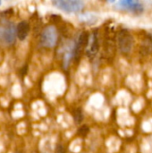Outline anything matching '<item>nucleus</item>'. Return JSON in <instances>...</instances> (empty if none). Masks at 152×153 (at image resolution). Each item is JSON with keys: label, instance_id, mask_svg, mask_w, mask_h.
Wrapping results in <instances>:
<instances>
[{"label": "nucleus", "instance_id": "f257e3e1", "mask_svg": "<svg viewBox=\"0 0 152 153\" xmlns=\"http://www.w3.org/2000/svg\"><path fill=\"white\" fill-rule=\"evenodd\" d=\"M17 39L16 25L10 21L0 22V43L4 46H12Z\"/></svg>", "mask_w": 152, "mask_h": 153}, {"label": "nucleus", "instance_id": "f03ea898", "mask_svg": "<svg viewBox=\"0 0 152 153\" xmlns=\"http://www.w3.org/2000/svg\"><path fill=\"white\" fill-rule=\"evenodd\" d=\"M116 44L123 54H128L132 51L134 45L133 36L128 30L122 29L116 35Z\"/></svg>", "mask_w": 152, "mask_h": 153}, {"label": "nucleus", "instance_id": "7ed1b4c3", "mask_svg": "<svg viewBox=\"0 0 152 153\" xmlns=\"http://www.w3.org/2000/svg\"><path fill=\"white\" fill-rule=\"evenodd\" d=\"M57 39L58 32L56 28L53 25H49L42 30L39 38V44L42 48H52L56 45Z\"/></svg>", "mask_w": 152, "mask_h": 153}, {"label": "nucleus", "instance_id": "20e7f679", "mask_svg": "<svg viewBox=\"0 0 152 153\" xmlns=\"http://www.w3.org/2000/svg\"><path fill=\"white\" fill-rule=\"evenodd\" d=\"M52 4L65 13H78L84 8V2L80 0H56Z\"/></svg>", "mask_w": 152, "mask_h": 153}, {"label": "nucleus", "instance_id": "39448f33", "mask_svg": "<svg viewBox=\"0 0 152 153\" xmlns=\"http://www.w3.org/2000/svg\"><path fill=\"white\" fill-rule=\"evenodd\" d=\"M89 36L90 34L87 31H82L73 42V58L75 60H78L82 55V52L85 50L89 40Z\"/></svg>", "mask_w": 152, "mask_h": 153}, {"label": "nucleus", "instance_id": "423d86ee", "mask_svg": "<svg viewBox=\"0 0 152 153\" xmlns=\"http://www.w3.org/2000/svg\"><path fill=\"white\" fill-rule=\"evenodd\" d=\"M99 34H98V31L95 30L89 36V40L85 48V52H86V55L90 58H92L97 55V53L99 52Z\"/></svg>", "mask_w": 152, "mask_h": 153}, {"label": "nucleus", "instance_id": "0eeeda50", "mask_svg": "<svg viewBox=\"0 0 152 153\" xmlns=\"http://www.w3.org/2000/svg\"><path fill=\"white\" fill-rule=\"evenodd\" d=\"M117 6L120 9L132 12L134 13H142L144 12V5L139 1L133 0H122L117 3Z\"/></svg>", "mask_w": 152, "mask_h": 153}, {"label": "nucleus", "instance_id": "6e6552de", "mask_svg": "<svg viewBox=\"0 0 152 153\" xmlns=\"http://www.w3.org/2000/svg\"><path fill=\"white\" fill-rule=\"evenodd\" d=\"M140 53L142 56H148L152 53V35L143 36L140 44Z\"/></svg>", "mask_w": 152, "mask_h": 153}, {"label": "nucleus", "instance_id": "1a4fd4ad", "mask_svg": "<svg viewBox=\"0 0 152 153\" xmlns=\"http://www.w3.org/2000/svg\"><path fill=\"white\" fill-rule=\"evenodd\" d=\"M30 24L26 21H22L16 25V31H17V38L23 41L24 39H27L29 33H30Z\"/></svg>", "mask_w": 152, "mask_h": 153}, {"label": "nucleus", "instance_id": "9d476101", "mask_svg": "<svg viewBox=\"0 0 152 153\" xmlns=\"http://www.w3.org/2000/svg\"><path fill=\"white\" fill-rule=\"evenodd\" d=\"M80 19L83 22H86L88 24H93L98 20V17L95 16L94 14H91V13H83V14L80 15Z\"/></svg>", "mask_w": 152, "mask_h": 153}, {"label": "nucleus", "instance_id": "9b49d317", "mask_svg": "<svg viewBox=\"0 0 152 153\" xmlns=\"http://www.w3.org/2000/svg\"><path fill=\"white\" fill-rule=\"evenodd\" d=\"M73 118L76 124H80L82 122L83 120V114L81 108H77L76 110H74L73 112Z\"/></svg>", "mask_w": 152, "mask_h": 153}, {"label": "nucleus", "instance_id": "f8f14e48", "mask_svg": "<svg viewBox=\"0 0 152 153\" xmlns=\"http://www.w3.org/2000/svg\"><path fill=\"white\" fill-rule=\"evenodd\" d=\"M89 132H90V128H89V126H86V125H82V126H80V128L78 129V134L80 135V136H82V137H85V136H87V134H89Z\"/></svg>", "mask_w": 152, "mask_h": 153}, {"label": "nucleus", "instance_id": "ddd939ff", "mask_svg": "<svg viewBox=\"0 0 152 153\" xmlns=\"http://www.w3.org/2000/svg\"><path fill=\"white\" fill-rule=\"evenodd\" d=\"M56 153H65V150L64 148L63 145L59 144L56 146Z\"/></svg>", "mask_w": 152, "mask_h": 153}, {"label": "nucleus", "instance_id": "4468645a", "mask_svg": "<svg viewBox=\"0 0 152 153\" xmlns=\"http://www.w3.org/2000/svg\"><path fill=\"white\" fill-rule=\"evenodd\" d=\"M1 4H2V2H1V1H0V5H1Z\"/></svg>", "mask_w": 152, "mask_h": 153}, {"label": "nucleus", "instance_id": "2eb2a0df", "mask_svg": "<svg viewBox=\"0 0 152 153\" xmlns=\"http://www.w3.org/2000/svg\"><path fill=\"white\" fill-rule=\"evenodd\" d=\"M17 153H21V152H17Z\"/></svg>", "mask_w": 152, "mask_h": 153}]
</instances>
